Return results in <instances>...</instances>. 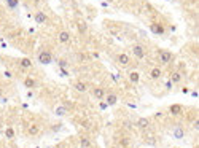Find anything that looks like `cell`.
<instances>
[{"label":"cell","instance_id":"cell-16","mask_svg":"<svg viewBox=\"0 0 199 148\" xmlns=\"http://www.w3.org/2000/svg\"><path fill=\"white\" fill-rule=\"evenodd\" d=\"M40 132V126L38 124H30L29 128H27V134L29 135H37Z\"/></svg>","mask_w":199,"mask_h":148},{"label":"cell","instance_id":"cell-9","mask_svg":"<svg viewBox=\"0 0 199 148\" xmlns=\"http://www.w3.org/2000/svg\"><path fill=\"white\" fill-rule=\"evenodd\" d=\"M58 40H59L61 43H69V41H70V34H69L67 30H61V32L58 34Z\"/></svg>","mask_w":199,"mask_h":148},{"label":"cell","instance_id":"cell-32","mask_svg":"<svg viewBox=\"0 0 199 148\" xmlns=\"http://www.w3.org/2000/svg\"><path fill=\"white\" fill-rule=\"evenodd\" d=\"M182 91H183V94H188V92H190V89H188V88H183Z\"/></svg>","mask_w":199,"mask_h":148},{"label":"cell","instance_id":"cell-23","mask_svg":"<svg viewBox=\"0 0 199 148\" xmlns=\"http://www.w3.org/2000/svg\"><path fill=\"white\" fill-rule=\"evenodd\" d=\"M5 137H7L8 140H13V139H14V131H13V128H7V129H5Z\"/></svg>","mask_w":199,"mask_h":148},{"label":"cell","instance_id":"cell-20","mask_svg":"<svg viewBox=\"0 0 199 148\" xmlns=\"http://www.w3.org/2000/svg\"><path fill=\"white\" fill-rule=\"evenodd\" d=\"M75 89H77L78 92H86V91H88V86H86V83H83V81H77V83H75Z\"/></svg>","mask_w":199,"mask_h":148},{"label":"cell","instance_id":"cell-11","mask_svg":"<svg viewBox=\"0 0 199 148\" xmlns=\"http://www.w3.org/2000/svg\"><path fill=\"white\" fill-rule=\"evenodd\" d=\"M172 135H174V139H183V137H185V129H182L180 126H175V129H174Z\"/></svg>","mask_w":199,"mask_h":148},{"label":"cell","instance_id":"cell-6","mask_svg":"<svg viewBox=\"0 0 199 148\" xmlns=\"http://www.w3.org/2000/svg\"><path fill=\"white\" fill-rule=\"evenodd\" d=\"M182 112H183V107H182L180 104H172V105L169 107V113H170L172 116H179Z\"/></svg>","mask_w":199,"mask_h":148},{"label":"cell","instance_id":"cell-10","mask_svg":"<svg viewBox=\"0 0 199 148\" xmlns=\"http://www.w3.org/2000/svg\"><path fill=\"white\" fill-rule=\"evenodd\" d=\"M148 126H150V119H148V118H139V119H137V128L146 129Z\"/></svg>","mask_w":199,"mask_h":148},{"label":"cell","instance_id":"cell-7","mask_svg":"<svg viewBox=\"0 0 199 148\" xmlns=\"http://www.w3.org/2000/svg\"><path fill=\"white\" fill-rule=\"evenodd\" d=\"M46 21H48V16H46V13H43V11H37L35 13V22L37 24H46Z\"/></svg>","mask_w":199,"mask_h":148},{"label":"cell","instance_id":"cell-24","mask_svg":"<svg viewBox=\"0 0 199 148\" xmlns=\"http://www.w3.org/2000/svg\"><path fill=\"white\" fill-rule=\"evenodd\" d=\"M5 2H7V5H8L10 10H14V8H18V5H19L18 0H5Z\"/></svg>","mask_w":199,"mask_h":148},{"label":"cell","instance_id":"cell-8","mask_svg":"<svg viewBox=\"0 0 199 148\" xmlns=\"http://www.w3.org/2000/svg\"><path fill=\"white\" fill-rule=\"evenodd\" d=\"M92 96H94L96 99H99V101H101V99H104V97H105V89H104V88H101V86H97V88H94V89H92Z\"/></svg>","mask_w":199,"mask_h":148},{"label":"cell","instance_id":"cell-29","mask_svg":"<svg viewBox=\"0 0 199 148\" xmlns=\"http://www.w3.org/2000/svg\"><path fill=\"white\" fill-rule=\"evenodd\" d=\"M193 128H194L196 131L199 129V121H197V118H196V121H194V124H193Z\"/></svg>","mask_w":199,"mask_h":148},{"label":"cell","instance_id":"cell-12","mask_svg":"<svg viewBox=\"0 0 199 148\" xmlns=\"http://www.w3.org/2000/svg\"><path fill=\"white\" fill-rule=\"evenodd\" d=\"M161 75H163V70L158 69V67H155V69L150 72V78H152V80H159Z\"/></svg>","mask_w":199,"mask_h":148},{"label":"cell","instance_id":"cell-31","mask_svg":"<svg viewBox=\"0 0 199 148\" xmlns=\"http://www.w3.org/2000/svg\"><path fill=\"white\" fill-rule=\"evenodd\" d=\"M107 107H108V105H107V104H105V102H101V108H102V110H105V108H107Z\"/></svg>","mask_w":199,"mask_h":148},{"label":"cell","instance_id":"cell-18","mask_svg":"<svg viewBox=\"0 0 199 148\" xmlns=\"http://www.w3.org/2000/svg\"><path fill=\"white\" fill-rule=\"evenodd\" d=\"M19 65H21L22 69H30V67H32V61L27 59V58H22V59L19 61Z\"/></svg>","mask_w":199,"mask_h":148},{"label":"cell","instance_id":"cell-36","mask_svg":"<svg viewBox=\"0 0 199 148\" xmlns=\"http://www.w3.org/2000/svg\"><path fill=\"white\" fill-rule=\"evenodd\" d=\"M13 148H19V146H13Z\"/></svg>","mask_w":199,"mask_h":148},{"label":"cell","instance_id":"cell-34","mask_svg":"<svg viewBox=\"0 0 199 148\" xmlns=\"http://www.w3.org/2000/svg\"><path fill=\"white\" fill-rule=\"evenodd\" d=\"M2 128H3V123H2V121H0V131H2Z\"/></svg>","mask_w":199,"mask_h":148},{"label":"cell","instance_id":"cell-35","mask_svg":"<svg viewBox=\"0 0 199 148\" xmlns=\"http://www.w3.org/2000/svg\"><path fill=\"white\" fill-rule=\"evenodd\" d=\"M0 97H2V89H0Z\"/></svg>","mask_w":199,"mask_h":148},{"label":"cell","instance_id":"cell-30","mask_svg":"<svg viewBox=\"0 0 199 148\" xmlns=\"http://www.w3.org/2000/svg\"><path fill=\"white\" fill-rule=\"evenodd\" d=\"M172 85H174V83H172V81L169 80V81L166 83V89H170V88H172Z\"/></svg>","mask_w":199,"mask_h":148},{"label":"cell","instance_id":"cell-15","mask_svg":"<svg viewBox=\"0 0 199 148\" xmlns=\"http://www.w3.org/2000/svg\"><path fill=\"white\" fill-rule=\"evenodd\" d=\"M24 86L29 88V89H32V88H35V86H37V81H35L34 78L27 77V78H24Z\"/></svg>","mask_w":199,"mask_h":148},{"label":"cell","instance_id":"cell-28","mask_svg":"<svg viewBox=\"0 0 199 148\" xmlns=\"http://www.w3.org/2000/svg\"><path fill=\"white\" fill-rule=\"evenodd\" d=\"M61 75H62V77H67V75H69V72H67L65 69H61Z\"/></svg>","mask_w":199,"mask_h":148},{"label":"cell","instance_id":"cell-5","mask_svg":"<svg viewBox=\"0 0 199 148\" xmlns=\"http://www.w3.org/2000/svg\"><path fill=\"white\" fill-rule=\"evenodd\" d=\"M150 30H152L153 34H156V35H164V34H166V29L161 26V24H156V22L150 24Z\"/></svg>","mask_w":199,"mask_h":148},{"label":"cell","instance_id":"cell-21","mask_svg":"<svg viewBox=\"0 0 199 148\" xmlns=\"http://www.w3.org/2000/svg\"><path fill=\"white\" fill-rule=\"evenodd\" d=\"M67 113H69V110H67L64 105H61V107L56 108V115H58V116H65Z\"/></svg>","mask_w":199,"mask_h":148},{"label":"cell","instance_id":"cell-33","mask_svg":"<svg viewBox=\"0 0 199 148\" xmlns=\"http://www.w3.org/2000/svg\"><path fill=\"white\" fill-rule=\"evenodd\" d=\"M32 2H34V3H35V5H38V3H40V2H41V0H32Z\"/></svg>","mask_w":199,"mask_h":148},{"label":"cell","instance_id":"cell-13","mask_svg":"<svg viewBox=\"0 0 199 148\" xmlns=\"http://www.w3.org/2000/svg\"><path fill=\"white\" fill-rule=\"evenodd\" d=\"M116 102H118V96H116V94H113V92L107 94V102H105V104H107L108 107H110V105H115Z\"/></svg>","mask_w":199,"mask_h":148},{"label":"cell","instance_id":"cell-19","mask_svg":"<svg viewBox=\"0 0 199 148\" xmlns=\"http://www.w3.org/2000/svg\"><path fill=\"white\" fill-rule=\"evenodd\" d=\"M140 80V73L139 72H129V81L131 83H139Z\"/></svg>","mask_w":199,"mask_h":148},{"label":"cell","instance_id":"cell-22","mask_svg":"<svg viewBox=\"0 0 199 148\" xmlns=\"http://www.w3.org/2000/svg\"><path fill=\"white\" fill-rule=\"evenodd\" d=\"M80 146H81V148H89V146H91L89 139H88V137H81V139H80Z\"/></svg>","mask_w":199,"mask_h":148},{"label":"cell","instance_id":"cell-3","mask_svg":"<svg viewBox=\"0 0 199 148\" xmlns=\"http://www.w3.org/2000/svg\"><path fill=\"white\" fill-rule=\"evenodd\" d=\"M116 62H118L121 67H128V65L131 64V58H129L126 53H121V54L116 56Z\"/></svg>","mask_w":199,"mask_h":148},{"label":"cell","instance_id":"cell-14","mask_svg":"<svg viewBox=\"0 0 199 148\" xmlns=\"http://www.w3.org/2000/svg\"><path fill=\"white\" fill-rule=\"evenodd\" d=\"M170 81H172V83H180V81H182V73H180L179 70L172 72V73H170Z\"/></svg>","mask_w":199,"mask_h":148},{"label":"cell","instance_id":"cell-17","mask_svg":"<svg viewBox=\"0 0 199 148\" xmlns=\"http://www.w3.org/2000/svg\"><path fill=\"white\" fill-rule=\"evenodd\" d=\"M77 29H78L80 34H86V32H88V24H86L85 21H80V22L77 24Z\"/></svg>","mask_w":199,"mask_h":148},{"label":"cell","instance_id":"cell-1","mask_svg":"<svg viewBox=\"0 0 199 148\" xmlns=\"http://www.w3.org/2000/svg\"><path fill=\"white\" fill-rule=\"evenodd\" d=\"M38 62H40V64H51V62H53L51 53L46 51V49H41V51L38 53Z\"/></svg>","mask_w":199,"mask_h":148},{"label":"cell","instance_id":"cell-4","mask_svg":"<svg viewBox=\"0 0 199 148\" xmlns=\"http://www.w3.org/2000/svg\"><path fill=\"white\" fill-rule=\"evenodd\" d=\"M132 54L137 58V59H143L145 58V48L142 45H134L132 46Z\"/></svg>","mask_w":199,"mask_h":148},{"label":"cell","instance_id":"cell-27","mask_svg":"<svg viewBox=\"0 0 199 148\" xmlns=\"http://www.w3.org/2000/svg\"><path fill=\"white\" fill-rule=\"evenodd\" d=\"M5 78H8V80H10V78H13V73H11V72H8V70H5Z\"/></svg>","mask_w":199,"mask_h":148},{"label":"cell","instance_id":"cell-25","mask_svg":"<svg viewBox=\"0 0 199 148\" xmlns=\"http://www.w3.org/2000/svg\"><path fill=\"white\" fill-rule=\"evenodd\" d=\"M61 129H62V124H61V123H58V124H53V126H51V131H53V132H59Z\"/></svg>","mask_w":199,"mask_h":148},{"label":"cell","instance_id":"cell-2","mask_svg":"<svg viewBox=\"0 0 199 148\" xmlns=\"http://www.w3.org/2000/svg\"><path fill=\"white\" fill-rule=\"evenodd\" d=\"M172 58H174V54H172L170 51H167V49H161V51H159V62H161L163 65L169 64V62L172 61Z\"/></svg>","mask_w":199,"mask_h":148},{"label":"cell","instance_id":"cell-26","mask_svg":"<svg viewBox=\"0 0 199 148\" xmlns=\"http://www.w3.org/2000/svg\"><path fill=\"white\" fill-rule=\"evenodd\" d=\"M58 65H59L61 69H65V67H67V61H64V59H61V61H58Z\"/></svg>","mask_w":199,"mask_h":148}]
</instances>
